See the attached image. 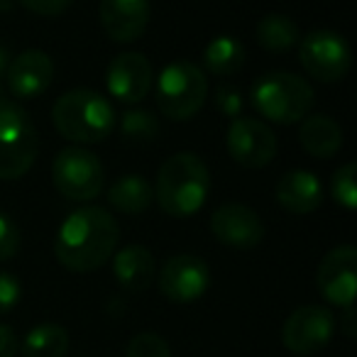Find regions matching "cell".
Masks as SVG:
<instances>
[{
    "mask_svg": "<svg viewBox=\"0 0 357 357\" xmlns=\"http://www.w3.org/2000/svg\"><path fill=\"white\" fill-rule=\"evenodd\" d=\"M52 181L64 199L86 204L100 196L105 184L103 162L86 147H66L54 157L52 164Z\"/></svg>",
    "mask_w": 357,
    "mask_h": 357,
    "instance_id": "obj_7",
    "label": "cell"
},
{
    "mask_svg": "<svg viewBox=\"0 0 357 357\" xmlns=\"http://www.w3.org/2000/svg\"><path fill=\"white\" fill-rule=\"evenodd\" d=\"M20 230L17 225L13 223L8 215L0 213V262H6V259H13L17 252H20Z\"/></svg>",
    "mask_w": 357,
    "mask_h": 357,
    "instance_id": "obj_27",
    "label": "cell"
},
{
    "mask_svg": "<svg viewBox=\"0 0 357 357\" xmlns=\"http://www.w3.org/2000/svg\"><path fill=\"white\" fill-rule=\"evenodd\" d=\"M152 64L147 61V56L137 54V52L118 54L105 71L108 93L125 105H135L147 98L149 89H152Z\"/></svg>",
    "mask_w": 357,
    "mask_h": 357,
    "instance_id": "obj_13",
    "label": "cell"
},
{
    "mask_svg": "<svg viewBox=\"0 0 357 357\" xmlns=\"http://www.w3.org/2000/svg\"><path fill=\"white\" fill-rule=\"evenodd\" d=\"M245 64V47L230 35L211 40L204 50V66L213 76H233Z\"/></svg>",
    "mask_w": 357,
    "mask_h": 357,
    "instance_id": "obj_23",
    "label": "cell"
},
{
    "mask_svg": "<svg viewBox=\"0 0 357 357\" xmlns=\"http://www.w3.org/2000/svg\"><path fill=\"white\" fill-rule=\"evenodd\" d=\"M298 59L308 76L321 84H335L350 71L352 52L337 32L313 30L298 40Z\"/></svg>",
    "mask_w": 357,
    "mask_h": 357,
    "instance_id": "obj_8",
    "label": "cell"
},
{
    "mask_svg": "<svg viewBox=\"0 0 357 357\" xmlns=\"http://www.w3.org/2000/svg\"><path fill=\"white\" fill-rule=\"evenodd\" d=\"M225 147L235 164L245 169H262L277 157V135L257 118H235L225 135Z\"/></svg>",
    "mask_w": 357,
    "mask_h": 357,
    "instance_id": "obj_10",
    "label": "cell"
},
{
    "mask_svg": "<svg viewBox=\"0 0 357 357\" xmlns=\"http://www.w3.org/2000/svg\"><path fill=\"white\" fill-rule=\"evenodd\" d=\"M40 135L32 118L13 103H0V181H15L32 169Z\"/></svg>",
    "mask_w": 357,
    "mask_h": 357,
    "instance_id": "obj_6",
    "label": "cell"
},
{
    "mask_svg": "<svg viewBox=\"0 0 357 357\" xmlns=\"http://www.w3.org/2000/svg\"><path fill=\"white\" fill-rule=\"evenodd\" d=\"M113 274L128 291H147L157 277L154 255L142 245H125L113 257Z\"/></svg>",
    "mask_w": 357,
    "mask_h": 357,
    "instance_id": "obj_18",
    "label": "cell"
},
{
    "mask_svg": "<svg viewBox=\"0 0 357 357\" xmlns=\"http://www.w3.org/2000/svg\"><path fill=\"white\" fill-rule=\"evenodd\" d=\"M252 105L264 120L279 125L301 123L313 108V89L306 79L289 71L264 74L252 86Z\"/></svg>",
    "mask_w": 357,
    "mask_h": 357,
    "instance_id": "obj_4",
    "label": "cell"
},
{
    "mask_svg": "<svg viewBox=\"0 0 357 357\" xmlns=\"http://www.w3.org/2000/svg\"><path fill=\"white\" fill-rule=\"evenodd\" d=\"M335 333V316L326 306H301L287 318L282 328V342L289 352L301 357L326 350Z\"/></svg>",
    "mask_w": 357,
    "mask_h": 357,
    "instance_id": "obj_9",
    "label": "cell"
},
{
    "mask_svg": "<svg viewBox=\"0 0 357 357\" xmlns=\"http://www.w3.org/2000/svg\"><path fill=\"white\" fill-rule=\"evenodd\" d=\"M149 0H100L98 17L103 32L113 42L139 40L149 25Z\"/></svg>",
    "mask_w": 357,
    "mask_h": 357,
    "instance_id": "obj_16",
    "label": "cell"
},
{
    "mask_svg": "<svg viewBox=\"0 0 357 357\" xmlns=\"http://www.w3.org/2000/svg\"><path fill=\"white\" fill-rule=\"evenodd\" d=\"M301 40L298 25L289 15L282 13H269L257 22V42L272 54H284V52L294 50Z\"/></svg>",
    "mask_w": 357,
    "mask_h": 357,
    "instance_id": "obj_21",
    "label": "cell"
},
{
    "mask_svg": "<svg viewBox=\"0 0 357 357\" xmlns=\"http://www.w3.org/2000/svg\"><path fill=\"white\" fill-rule=\"evenodd\" d=\"M157 105L169 120H191L208 96V81L194 61L176 59L157 76Z\"/></svg>",
    "mask_w": 357,
    "mask_h": 357,
    "instance_id": "obj_5",
    "label": "cell"
},
{
    "mask_svg": "<svg viewBox=\"0 0 357 357\" xmlns=\"http://www.w3.org/2000/svg\"><path fill=\"white\" fill-rule=\"evenodd\" d=\"M108 201L118 213L139 215L152 206L154 189L147 184V178L137 176V174H128L108 189Z\"/></svg>",
    "mask_w": 357,
    "mask_h": 357,
    "instance_id": "obj_20",
    "label": "cell"
},
{
    "mask_svg": "<svg viewBox=\"0 0 357 357\" xmlns=\"http://www.w3.org/2000/svg\"><path fill=\"white\" fill-rule=\"evenodd\" d=\"M340 328L347 337H355L357 335V326H355V306H347L342 308V321H340Z\"/></svg>",
    "mask_w": 357,
    "mask_h": 357,
    "instance_id": "obj_32",
    "label": "cell"
},
{
    "mask_svg": "<svg viewBox=\"0 0 357 357\" xmlns=\"http://www.w3.org/2000/svg\"><path fill=\"white\" fill-rule=\"evenodd\" d=\"M10 50L6 45H0V79H6L8 74V66H10Z\"/></svg>",
    "mask_w": 357,
    "mask_h": 357,
    "instance_id": "obj_33",
    "label": "cell"
},
{
    "mask_svg": "<svg viewBox=\"0 0 357 357\" xmlns=\"http://www.w3.org/2000/svg\"><path fill=\"white\" fill-rule=\"evenodd\" d=\"M211 233L218 243L235 250H252L262 243L264 223L250 206L223 204L211 215Z\"/></svg>",
    "mask_w": 357,
    "mask_h": 357,
    "instance_id": "obj_14",
    "label": "cell"
},
{
    "mask_svg": "<svg viewBox=\"0 0 357 357\" xmlns=\"http://www.w3.org/2000/svg\"><path fill=\"white\" fill-rule=\"evenodd\" d=\"M52 123L61 137L79 147L98 144L115 130V110L98 91L74 89L56 98Z\"/></svg>",
    "mask_w": 357,
    "mask_h": 357,
    "instance_id": "obj_3",
    "label": "cell"
},
{
    "mask_svg": "<svg viewBox=\"0 0 357 357\" xmlns=\"http://www.w3.org/2000/svg\"><path fill=\"white\" fill-rule=\"evenodd\" d=\"M159 132V120L152 110H142V108H130L123 113L120 118V135L123 139L135 144H144L152 142Z\"/></svg>",
    "mask_w": 357,
    "mask_h": 357,
    "instance_id": "obj_24",
    "label": "cell"
},
{
    "mask_svg": "<svg viewBox=\"0 0 357 357\" xmlns=\"http://www.w3.org/2000/svg\"><path fill=\"white\" fill-rule=\"evenodd\" d=\"M17 0H0V13H6V10H13V6H15Z\"/></svg>",
    "mask_w": 357,
    "mask_h": 357,
    "instance_id": "obj_34",
    "label": "cell"
},
{
    "mask_svg": "<svg viewBox=\"0 0 357 357\" xmlns=\"http://www.w3.org/2000/svg\"><path fill=\"white\" fill-rule=\"evenodd\" d=\"M357 167L355 162H347L333 174L331 181V196L337 206H342L345 211H355L357 206V184H355Z\"/></svg>",
    "mask_w": 357,
    "mask_h": 357,
    "instance_id": "obj_25",
    "label": "cell"
},
{
    "mask_svg": "<svg viewBox=\"0 0 357 357\" xmlns=\"http://www.w3.org/2000/svg\"><path fill=\"white\" fill-rule=\"evenodd\" d=\"M298 142L311 157L331 159L342 147V130L328 115H306L298 128Z\"/></svg>",
    "mask_w": 357,
    "mask_h": 357,
    "instance_id": "obj_19",
    "label": "cell"
},
{
    "mask_svg": "<svg viewBox=\"0 0 357 357\" xmlns=\"http://www.w3.org/2000/svg\"><path fill=\"white\" fill-rule=\"evenodd\" d=\"M118 240L120 228L113 213L98 206H84L66 215L64 223L59 225L54 255L61 267L69 272H96L113 257Z\"/></svg>",
    "mask_w": 357,
    "mask_h": 357,
    "instance_id": "obj_1",
    "label": "cell"
},
{
    "mask_svg": "<svg viewBox=\"0 0 357 357\" xmlns=\"http://www.w3.org/2000/svg\"><path fill=\"white\" fill-rule=\"evenodd\" d=\"M22 298V284L10 272H0V316L10 313Z\"/></svg>",
    "mask_w": 357,
    "mask_h": 357,
    "instance_id": "obj_29",
    "label": "cell"
},
{
    "mask_svg": "<svg viewBox=\"0 0 357 357\" xmlns=\"http://www.w3.org/2000/svg\"><path fill=\"white\" fill-rule=\"evenodd\" d=\"M125 357H172L167 340L157 333H137L128 342Z\"/></svg>",
    "mask_w": 357,
    "mask_h": 357,
    "instance_id": "obj_26",
    "label": "cell"
},
{
    "mask_svg": "<svg viewBox=\"0 0 357 357\" xmlns=\"http://www.w3.org/2000/svg\"><path fill=\"white\" fill-rule=\"evenodd\" d=\"M318 291L333 306H355L357 294V250L352 245H337L321 259L316 272Z\"/></svg>",
    "mask_w": 357,
    "mask_h": 357,
    "instance_id": "obj_11",
    "label": "cell"
},
{
    "mask_svg": "<svg viewBox=\"0 0 357 357\" xmlns=\"http://www.w3.org/2000/svg\"><path fill=\"white\" fill-rule=\"evenodd\" d=\"M52 79H54V61L42 50H27L13 56L6 74L10 93L22 100H32L42 96L50 89Z\"/></svg>",
    "mask_w": 357,
    "mask_h": 357,
    "instance_id": "obj_15",
    "label": "cell"
},
{
    "mask_svg": "<svg viewBox=\"0 0 357 357\" xmlns=\"http://www.w3.org/2000/svg\"><path fill=\"white\" fill-rule=\"evenodd\" d=\"M20 352V337L10 326L0 323V357H15Z\"/></svg>",
    "mask_w": 357,
    "mask_h": 357,
    "instance_id": "obj_31",
    "label": "cell"
},
{
    "mask_svg": "<svg viewBox=\"0 0 357 357\" xmlns=\"http://www.w3.org/2000/svg\"><path fill=\"white\" fill-rule=\"evenodd\" d=\"M277 201L287 213L308 215L323 204V186L306 169H291L277 181Z\"/></svg>",
    "mask_w": 357,
    "mask_h": 357,
    "instance_id": "obj_17",
    "label": "cell"
},
{
    "mask_svg": "<svg viewBox=\"0 0 357 357\" xmlns=\"http://www.w3.org/2000/svg\"><path fill=\"white\" fill-rule=\"evenodd\" d=\"M69 350V333L59 323H40L25 335L22 357H64Z\"/></svg>",
    "mask_w": 357,
    "mask_h": 357,
    "instance_id": "obj_22",
    "label": "cell"
},
{
    "mask_svg": "<svg viewBox=\"0 0 357 357\" xmlns=\"http://www.w3.org/2000/svg\"><path fill=\"white\" fill-rule=\"evenodd\" d=\"M159 291L174 303H194L208 291L211 272L206 259L196 255H174L162 264Z\"/></svg>",
    "mask_w": 357,
    "mask_h": 357,
    "instance_id": "obj_12",
    "label": "cell"
},
{
    "mask_svg": "<svg viewBox=\"0 0 357 357\" xmlns=\"http://www.w3.org/2000/svg\"><path fill=\"white\" fill-rule=\"evenodd\" d=\"M17 3H20L25 10L35 13V15L56 17V15H61L64 10H69L74 0H17Z\"/></svg>",
    "mask_w": 357,
    "mask_h": 357,
    "instance_id": "obj_30",
    "label": "cell"
},
{
    "mask_svg": "<svg viewBox=\"0 0 357 357\" xmlns=\"http://www.w3.org/2000/svg\"><path fill=\"white\" fill-rule=\"evenodd\" d=\"M215 108L220 110L223 115H228V118H240V113H243V93H240L235 86H228V84H220L218 89H215Z\"/></svg>",
    "mask_w": 357,
    "mask_h": 357,
    "instance_id": "obj_28",
    "label": "cell"
},
{
    "mask_svg": "<svg viewBox=\"0 0 357 357\" xmlns=\"http://www.w3.org/2000/svg\"><path fill=\"white\" fill-rule=\"evenodd\" d=\"M208 191V167L194 152L172 154L159 167L154 196H157L164 213L172 215V218H191V215H196L204 208Z\"/></svg>",
    "mask_w": 357,
    "mask_h": 357,
    "instance_id": "obj_2",
    "label": "cell"
}]
</instances>
